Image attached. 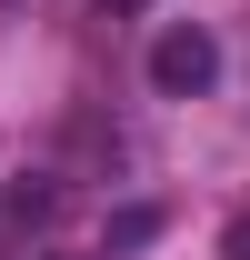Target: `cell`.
<instances>
[{"instance_id":"obj_1","label":"cell","mask_w":250,"mask_h":260,"mask_svg":"<svg viewBox=\"0 0 250 260\" xmlns=\"http://www.w3.org/2000/svg\"><path fill=\"white\" fill-rule=\"evenodd\" d=\"M210 80H220V40L200 30V20H170V30L150 40V90L190 100V90H210Z\"/></svg>"},{"instance_id":"obj_2","label":"cell","mask_w":250,"mask_h":260,"mask_svg":"<svg viewBox=\"0 0 250 260\" xmlns=\"http://www.w3.org/2000/svg\"><path fill=\"white\" fill-rule=\"evenodd\" d=\"M140 240H160V210H150V200L110 210V250H140Z\"/></svg>"},{"instance_id":"obj_3","label":"cell","mask_w":250,"mask_h":260,"mask_svg":"<svg viewBox=\"0 0 250 260\" xmlns=\"http://www.w3.org/2000/svg\"><path fill=\"white\" fill-rule=\"evenodd\" d=\"M220 250H230V260H250V220H230V240H220Z\"/></svg>"},{"instance_id":"obj_4","label":"cell","mask_w":250,"mask_h":260,"mask_svg":"<svg viewBox=\"0 0 250 260\" xmlns=\"http://www.w3.org/2000/svg\"><path fill=\"white\" fill-rule=\"evenodd\" d=\"M110 10H150V0H110Z\"/></svg>"}]
</instances>
